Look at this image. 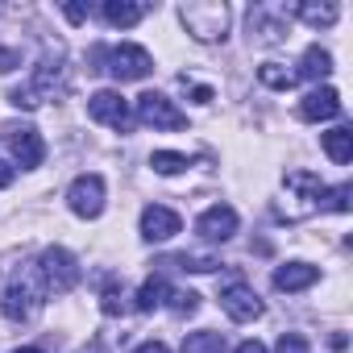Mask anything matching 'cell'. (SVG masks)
I'll use <instances>...</instances> for the list:
<instances>
[{
    "mask_svg": "<svg viewBox=\"0 0 353 353\" xmlns=\"http://www.w3.org/2000/svg\"><path fill=\"white\" fill-rule=\"evenodd\" d=\"M42 299H46V283H42L38 266H30V270H21V274L9 279L5 295H0V307H5V316H9L13 324H26V320L38 316Z\"/></svg>",
    "mask_w": 353,
    "mask_h": 353,
    "instance_id": "1",
    "label": "cell"
},
{
    "mask_svg": "<svg viewBox=\"0 0 353 353\" xmlns=\"http://www.w3.org/2000/svg\"><path fill=\"white\" fill-rule=\"evenodd\" d=\"M179 17H183L188 34L196 42H225V34H229V9L216 5V0H196V5H183Z\"/></svg>",
    "mask_w": 353,
    "mask_h": 353,
    "instance_id": "2",
    "label": "cell"
},
{
    "mask_svg": "<svg viewBox=\"0 0 353 353\" xmlns=\"http://www.w3.org/2000/svg\"><path fill=\"white\" fill-rule=\"evenodd\" d=\"M38 274H42L46 291L67 295V291H75V283H79V262H75L71 250L50 245V250H42V258H38Z\"/></svg>",
    "mask_w": 353,
    "mask_h": 353,
    "instance_id": "3",
    "label": "cell"
},
{
    "mask_svg": "<svg viewBox=\"0 0 353 353\" xmlns=\"http://www.w3.org/2000/svg\"><path fill=\"white\" fill-rule=\"evenodd\" d=\"M104 71L112 75V79H121V83H129V79H145L150 71H154V59H150V50H141V46H133V42H121V46H112L108 54H104Z\"/></svg>",
    "mask_w": 353,
    "mask_h": 353,
    "instance_id": "4",
    "label": "cell"
},
{
    "mask_svg": "<svg viewBox=\"0 0 353 353\" xmlns=\"http://www.w3.org/2000/svg\"><path fill=\"white\" fill-rule=\"evenodd\" d=\"M88 117L92 121H100V125H108V129H117V133H129L133 129V112H129V100L121 96V92H96L92 100H88Z\"/></svg>",
    "mask_w": 353,
    "mask_h": 353,
    "instance_id": "5",
    "label": "cell"
},
{
    "mask_svg": "<svg viewBox=\"0 0 353 353\" xmlns=\"http://www.w3.org/2000/svg\"><path fill=\"white\" fill-rule=\"evenodd\" d=\"M137 121L150 125V129H183L188 125V117L174 108L162 92H141L137 96Z\"/></svg>",
    "mask_w": 353,
    "mask_h": 353,
    "instance_id": "6",
    "label": "cell"
},
{
    "mask_svg": "<svg viewBox=\"0 0 353 353\" xmlns=\"http://www.w3.org/2000/svg\"><path fill=\"white\" fill-rule=\"evenodd\" d=\"M67 204H71L75 216L96 221L104 212V179L100 174H79V179L71 183V192H67Z\"/></svg>",
    "mask_w": 353,
    "mask_h": 353,
    "instance_id": "7",
    "label": "cell"
},
{
    "mask_svg": "<svg viewBox=\"0 0 353 353\" xmlns=\"http://www.w3.org/2000/svg\"><path fill=\"white\" fill-rule=\"evenodd\" d=\"M5 141H9L13 158H17L26 170H34V166L46 158V141H42V133H38L34 125H9V129H5Z\"/></svg>",
    "mask_w": 353,
    "mask_h": 353,
    "instance_id": "8",
    "label": "cell"
},
{
    "mask_svg": "<svg viewBox=\"0 0 353 353\" xmlns=\"http://www.w3.org/2000/svg\"><path fill=\"white\" fill-rule=\"evenodd\" d=\"M221 307H225L229 320H237V324H250V320L262 316V299H258L245 283H229V287L221 291Z\"/></svg>",
    "mask_w": 353,
    "mask_h": 353,
    "instance_id": "9",
    "label": "cell"
},
{
    "mask_svg": "<svg viewBox=\"0 0 353 353\" xmlns=\"http://www.w3.org/2000/svg\"><path fill=\"white\" fill-rule=\"evenodd\" d=\"M196 233H200L204 241H229V237L237 233V212H233L229 204H212V208L200 212Z\"/></svg>",
    "mask_w": 353,
    "mask_h": 353,
    "instance_id": "10",
    "label": "cell"
},
{
    "mask_svg": "<svg viewBox=\"0 0 353 353\" xmlns=\"http://www.w3.org/2000/svg\"><path fill=\"white\" fill-rule=\"evenodd\" d=\"M179 229H183L179 212H170V208H162V204L141 208V237H145V241H170Z\"/></svg>",
    "mask_w": 353,
    "mask_h": 353,
    "instance_id": "11",
    "label": "cell"
},
{
    "mask_svg": "<svg viewBox=\"0 0 353 353\" xmlns=\"http://www.w3.org/2000/svg\"><path fill=\"white\" fill-rule=\"evenodd\" d=\"M299 117H303V121H332V117H341V96H336V88H312V92L299 100Z\"/></svg>",
    "mask_w": 353,
    "mask_h": 353,
    "instance_id": "12",
    "label": "cell"
},
{
    "mask_svg": "<svg viewBox=\"0 0 353 353\" xmlns=\"http://www.w3.org/2000/svg\"><path fill=\"white\" fill-rule=\"evenodd\" d=\"M250 38L262 42V46H274V42L287 38V21L279 13H270V9H254L250 13Z\"/></svg>",
    "mask_w": 353,
    "mask_h": 353,
    "instance_id": "13",
    "label": "cell"
},
{
    "mask_svg": "<svg viewBox=\"0 0 353 353\" xmlns=\"http://www.w3.org/2000/svg\"><path fill=\"white\" fill-rule=\"evenodd\" d=\"M316 279H320V270L312 262H287V266L274 270V287L279 291H307Z\"/></svg>",
    "mask_w": 353,
    "mask_h": 353,
    "instance_id": "14",
    "label": "cell"
},
{
    "mask_svg": "<svg viewBox=\"0 0 353 353\" xmlns=\"http://www.w3.org/2000/svg\"><path fill=\"white\" fill-rule=\"evenodd\" d=\"M332 75V54L320 50V46H307L303 50V63L295 71V79H328Z\"/></svg>",
    "mask_w": 353,
    "mask_h": 353,
    "instance_id": "15",
    "label": "cell"
},
{
    "mask_svg": "<svg viewBox=\"0 0 353 353\" xmlns=\"http://www.w3.org/2000/svg\"><path fill=\"white\" fill-rule=\"evenodd\" d=\"M141 17H145V5H129V0H108V5H104V21L112 30H129Z\"/></svg>",
    "mask_w": 353,
    "mask_h": 353,
    "instance_id": "16",
    "label": "cell"
},
{
    "mask_svg": "<svg viewBox=\"0 0 353 353\" xmlns=\"http://www.w3.org/2000/svg\"><path fill=\"white\" fill-rule=\"evenodd\" d=\"M324 154L332 158V162H349L353 158V129H345V125H336V129H328L324 133Z\"/></svg>",
    "mask_w": 353,
    "mask_h": 353,
    "instance_id": "17",
    "label": "cell"
},
{
    "mask_svg": "<svg viewBox=\"0 0 353 353\" xmlns=\"http://www.w3.org/2000/svg\"><path fill=\"white\" fill-rule=\"evenodd\" d=\"M183 353H229V341H225V332H212V328L188 332L183 336Z\"/></svg>",
    "mask_w": 353,
    "mask_h": 353,
    "instance_id": "18",
    "label": "cell"
},
{
    "mask_svg": "<svg viewBox=\"0 0 353 353\" xmlns=\"http://www.w3.org/2000/svg\"><path fill=\"white\" fill-rule=\"evenodd\" d=\"M162 303H166V283H162V279H145L133 307H137V312H154V307H162Z\"/></svg>",
    "mask_w": 353,
    "mask_h": 353,
    "instance_id": "19",
    "label": "cell"
},
{
    "mask_svg": "<svg viewBox=\"0 0 353 353\" xmlns=\"http://www.w3.org/2000/svg\"><path fill=\"white\" fill-rule=\"evenodd\" d=\"M258 79H262L266 88H279V92L295 88V71H287L283 63H262V67H258Z\"/></svg>",
    "mask_w": 353,
    "mask_h": 353,
    "instance_id": "20",
    "label": "cell"
},
{
    "mask_svg": "<svg viewBox=\"0 0 353 353\" xmlns=\"http://www.w3.org/2000/svg\"><path fill=\"white\" fill-rule=\"evenodd\" d=\"M166 266H179V270H196V274H212L221 262L212 254H179V258H166Z\"/></svg>",
    "mask_w": 353,
    "mask_h": 353,
    "instance_id": "21",
    "label": "cell"
},
{
    "mask_svg": "<svg viewBox=\"0 0 353 353\" xmlns=\"http://www.w3.org/2000/svg\"><path fill=\"white\" fill-rule=\"evenodd\" d=\"M150 166H154L158 174H179V170H188V166H192V158H188V154H170V150H158V154L150 158Z\"/></svg>",
    "mask_w": 353,
    "mask_h": 353,
    "instance_id": "22",
    "label": "cell"
},
{
    "mask_svg": "<svg viewBox=\"0 0 353 353\" xmlns=\"http://www.w3.org/2000/svg\"><path fill=\"white\" fill-rule=\"evenodd\" d=\"M166 307L174 316H192V312H200V295L196 291H166Z\"/></svg>",
    "mask_w": 353,
    "mask_h": 353,
    "instance_id": "23",
    "label": "cell"
},
{
    "mask_svg": "<svg viewBox=\"0 0 353 353\" xmlns=\"http://www.w3.org/2000/svg\"><path fill=\"white\" fill-rule=\"evenodd\" d=\"M307 26H332L336 21V5H299L295 9Z\"/></svg>",
    "mask_w": 353,
    "mask_h": 353,
    "instance_id": "24",
    "label": "cell"
},
{
    "mask_svg": "<svg viewBox=\"0 0 353 353\" xmlns=\"http://www.w3.org/2000/svg\"><path fill=\"white\" fill-rule=\"evenodd\" d=\"M125 307H129V303H125V287H121V283H108L104 295H100V312H104V316H121Z\"/></svg>",
    "mask_w": 353,
    "mask_h": 353,
    "instance_id": "25",
    "label": "cell"
},
{
    "mask_svg": "<svg viewBox=\"0 0 353 353\" xmlns=\"http://www.w3.org/2000/svg\"><path fill=\"white\" fill-rule=\"evenodd\" d=\"M320 208H328V212H349V188L341 183V188H332V192H320Z\"/></svg>",
    "mask_w": 353,
    "mask_h": 353,
    "instance_id": "26",
    "label": "cell"
},
{
    "mask_svg": "<svg viewBox=\"0 0 353 353\" xmlns=\"http://www.w3.org/2000/svg\"><path fill=\"white\" fill-rule=\"evenodd\" d=\"M9 104H13V108H26V112H30V108H38L42 100L34 96V88H13V92H9Z\"/></svg>",
    "mask_w": 353,
    "mask_h": 353,
    "instance_id": "27",
    "label": "cell"
},
{
    "mask_svg": "<svg viewBox=\"0 0 353 353\" xmlns=\"http://www.w3.org/2000/svg\"><path fill=\"white\" fill-rule=\"evenodd\" d=\"M274 353H307V341L299 332H283L279 345H274Z\"/></svg>",
    "mask_w": 353,
    "mask_h": 353,
    "instance_id": "28",
    "label": "cell"
},
{
    "mask_svg": "<svg viewBox=\"0 0 353 353\" xmlns=\"http://www.w3.org/2000/svg\"><path fill=\"white\" fill-rule=\"evenodd\" d=\"M13 67H21V50H5V46H0V75L13 71Z\"/></svg>",
    "mask_w": 353,
    "mask_h": 353,
    "instance_id": "29",
    "label": "cell"
},
{
    "mask_svg": "<svg viewBox=\"0 0 353 353\" xmlns=\"http://www.w3.org/2000/svg\"><path fill=\"white\" fill-rule=\"evenodd\" d=\"M63 13H67V21H75V26H83V21H88V9H83V5H67Z\"/></svg>",
    "mask_w": 353,
    "mask_h": 353,
    "instance_id": "30",
    "label": "cell"
},
{
    "mask_svg": "<svg viewBox=\"0 0 353 353\" xmlns=\"http://www.w3.org/2000/svg\"><path fill=\"white\" fill-rule=\"evenodd\" d=\"M133 353H170V349H166L162 341H145V345H137Z\"/></svg>",
    "mask_w": 353,
    "mask_h": 353,
    "instance_id": "31",
    "label": "cell"
},
{
    "mask_svg": "<svg viewBox=\"0 0 353 353\" xmlns=\"http://www.w3.org/2000/svg\"><path fill=\"white\" fill-rule=\"evenodd\" d=\"M237 353H266V345H262V341H241Z\"/></svg>",
    "mask_w": 353,
    "mask_h": 353,
    "instance_id": "32",
    "label": "cell"
},
{
    "mask_svg": "<svg viewBox=\"0 0 353 353\" xmlns=\"http://www.w3.org/2000/svg\"><path fill=\"white\" fill-rule=\"evenodd\" d=\"M9 183H13V166L0 162V188H9Z\"/></svg>",
    "mask_w": 353,
    "mask_h": 353,
    "instance_id": "33",
    "label": "cell"
},
{
    "mask_svg": "<svg viewBox=\"0 0 353 353\" xmlns=\"http://www.w3.org/2000/svg\"><path fill=\"white\" fill-rule=\"evenodd\" d=\"M13 353H42V349H13Z\"/></svg>",
    "mask_w": 353,
    "mask_h": 353,
    "instance_id": "34",
    "label": "cell"
}]
</instances>
